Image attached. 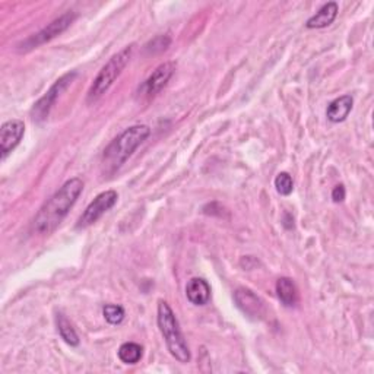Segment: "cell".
<instances>
[{"instance_id": "30bf717a", "label": "cell", "mask_w": 374, "mask_h": 374, "mask_svg": "<svg viewBox=\"0 0 374 374\" xmlns=\"http://www.w3.org/2000/svg\"><path fill=\"white\" fill-rule=\"evenodd\" d=\"M174 72H175V63L174 62H164L163 65H160L151 73V76L145 81L142 89L149 96L156 95L158 92H161L163 88L168 84V81L173 77Z\"/></svg>"}, {"instance_id": "2e32d148", "label": "cell", "mask_w": 374, "mask_h": 374, "mask_svg": "<svg viewBox=\"0 0 374 374\" xmlns=\"http://www.w3.org/2000/svg\"><path fill=\"white\" fill-rule=\"evenodd\" d=\"M144 356V348L136 342H125L120 345L119 351H117V357L125 364H137L141 361Z\"/></svg>"}, {"instance_id": "e0dca14e", "label": "cell", "mask_w": 374, "mask_h": 374, "mask_svg": "<svg viewBox=\"0 0 374 374\" xmlns=\"http://www.w3.org/2000/svg\"><path fill=\"white\" fill-rule=\"evenodd\" d=\"M103 314H104V319L110 323V325H120L125 320V308L122 306H117V304H107L103 308Z\"/></svg>"}, {"instance_id": "ffe728a7", "label": "cell", "mask_w": 374, "mask_h": 374, "mask_svg": "<svg viewBox=\"0 0 374 374\" xmlns=\"http://www.w3.org/2000/svg\"><path fill=\"white\" fill-rule=\"evenodd\" d=\"M345 196H347V192H345V187L342 185H338V186L333 187V190H332V201L335 204L344 202Z\"/></svg>"}, {"instance_id": "5bb4252c", "label": "cell", "mask_w": 374, "mask_h": 374, "mask_svg": "<svg viewBox=\"0 0 374 374\" xmlns=\"http://www.w3.org/2000/svg\"><path fill=\"white\" fill-rule=\"evenodd\" d=\"M277 294L280 301L285 307H294L299 303L297 285H295V282L288 277H282L277 281Z\"/></svg>"}, {"instance_id": "3957f363", "label": "cell", "mask_w": 374, "mask_h": 374, "mask_svg": "<svg viewBox=\"0 0 374 374\" xmlns=\"http://www.w3.org/2000/svg\"><path fill=\"white\" fill-rule=\"evenodd\" d=\"M156 323H158L160 332L171 356L179 363L183 364L189 363L192 359L189 345L183 337L179 320L175 318V313L173 311L170 304L164 300L158 301V308H156Z\"/></svg>"}, {"instance_id": "9c48e42d", "label": "cell", "mask_w": 374, "mask_h": 374, "mask_svg": "<svg viewBox=\"0 0 374 374\" xmlns=\"http://www.w3.org/2000/svg\"><path fill=\"white\" fill-rule=\"evenodd\" d=\"M25 133V125L23 120H9L0 127V154L2 161L8 158V155L23 141Z\"/></svg>"}, {"instance_id": "7c38bea8", "label": "cell", "mask_w": 374, "mask_h": 374, "mask_svg": "<svg viewBox=\"0 0 374 374\" xmlns=\"http://www.w3.org/2000/svg\"><path fill=\"white\" fill-rule=\"evenodd\" d=\"M338 4L337 2H328L325 4L316 13L307 19L306 27L308 30H320L329 27L338 16Z\"/></svg>"}, {"instance_id": "8992f818", "label": "cell", "mask_w": 374, "mask_h": 374, "mask_svg": "<svg viewBox=\"0 0 374 374\" xmlns=\"http://www.w3.org/2000/svg\"><path fill=\"white\" fill-rule=\"evenodd\" d=\"M76 19V13L69 11L66 13H63L62 16L56 18L53 23H50L47 27H44L42 31H38L37 34L31 35L30 38H27V40L19 44V47H21V50L27 51V50H32V49H37L46 43H50L51 40H54L56 37H58L61 34H63Z\"/></svg>"}, {"instance_id": "ba28073f", "label": "cell", "mask_w": 374, "mask_h": 374, "mask_svg": "<svg viewBox=\"0 0 374 374\" xmlns=\"http://www.w3.org/2000/svg\"><path fill=\"white\" fill-rule=\"evenodd\" d=\"M234 301L237 307L246 314L251 320H262L266 316V306L265 301L254 294L251 289L240 287L234 291Z\"/></svg>"}, {"instance_id": "7a4b0ae2", "label": "cell", "mask_w": 374, "mask_h": 374, "mask_svg": "<svg viewBox=\"0 0 374 374\" xmlns=\"http://www.w3.org/2000/svg\"><path fill=\"white\" fill-rule=\"evenodd\" d=\"M149 135V126L135 125L114 137L103 152L104 171L113 174L116 170H119L130 158L132 154L148 139Z\"/></svg>"}, {"instance_id": "8fae6325", "label": "cell", "mask_w": 374, "mask_h": 374, "mask_svg": "<svg viewBox=\"0 0 374 374\" xmlns=\"http://www.w3.org/2000/svg\"><path fill=\"white\" fill-rule=\"evenodd\" d=\"M186 297L194 306H205L211 300V285L204 278H192L186 285Z\"/></svg>"}, {"instance_id": "5b68a950", "label": "cell", "mask_w": 374, "mask_h": 374, "mask_svg": "<svg viewBox=\"0 0 374 374\" xmlns=\"http://www.w3.org/2000/svg\"><path fill=\"white\" fill-rule=\"evenodd\" d=\"M76 76H77V72H75V70L65 73L63 76L58 77V80L50 87V89L34 104V107L31 110V117L35 123H42L47 119L51 108L56 104V101L73 84V81L76 80Z\"/></svg>"}, {"instance_id": "4fadbf2b", "label": "cell", "mask_w": 374, "mask_h": 374, "mask_svg": "<svg viewBox=\"0 0 374 374\" xmlns=\"http://www.w3.org/2000/svg\"><path fill=\"white\" fill-rule=\"evenodd\" d=\"M354 106V100L351 95H342L339 98H335L332 103H329L326 110L328 120L332 123H341L349 116Z\"/></svg>"}, {"instance_id": "52a82bcc", "label": "cell", "mask_w": 374, "mask_h": 374, "mask_svg": "<svg viewBox=\"0 0 374 374\" xmlns=\"http://www.w3.org/2000/svg\"><path fill=\"white\" fill-rule=\"evenodd\" d=\"M117 199H119V194H117L116 190H106L100 194H96L94 201L87 206V209L81 215L80 221L76 224V228H88L89 225L95 224L106 212H108L117 204Z\"/></svg>"}, {"instance_id": "d6986e66", "label": "cell", "mask_w": 374, "mask_h": 374, "mask_svg": "<svg viewBox=\"0 0 374 374\" xmlns=\"http://www.w3.org/2000/svg\"><path fill=\"white\" fill-rule=\"evenodd\" d=\"M171 40H170V37L167 35H161V37H156L154 38V40L147 44V50H151V53H161L164 50H167V47L170 46Z\"/></svg>"}, {"instance_id": "277c9868", "label": "cell", "mask_w": 374, "mask_h": 374, "mask_svg": "<svg viewBox=\"0 0 374 374\" xmlns=\"http://www.w3.org/2000/svg\"><path fill=\"white\" fill-rule=\"evenodd\" d=\"M135 50V44L126 46L122 49L119 53H116L110 61L101 68V70L98 72L95 76V80L92 81L88 95H87V103L92 104L95 101L100 100V98L113 87L117 77L122 75L125 68L129 65L132 54Z\"/></svg>"}, {"instance_id": "9a60e30c", "label": "cell", "mask_w": 374, "mask_h": 374, "mask_svg": "<svg viewBox=\"0 0 374 374\" xmlns=\"http://www.w3.org/2000/svg\"><path fill=\"white\" fill-rule=\"evenodd\" d=\"M56 326H57V332L61 335V338L70 347H77L80 345V337H77V333L73 328V325L70 323V320L65 316L63 313H57L56 314Z\"/></svg>"}, {"instance_id": "ac0fdd59", "label": "cell", "mask_w": 374, "mask_h": 374, "mask_svg": "<svg viewBox=\"0 0 374 374\" xmlns=\"http://www.w3.org/2000/svg\"><path fill=\"white\" fill-rule=\"evenodd\" d=\"M275 187H277V192L281 196H289L294 190V182L292 177L288 173H280L275 179Z\"/></svg>"}, {"instance_id": "6da1fadb", "label": "cell", "mask_w": 374, "mask_h": 374, "mask_svg": "<svg viewBox=\"0 0 374 374\" xmlns=\"http://www.w3.org/2000/svg\"><path fill=\"white\" fill-rule=\"evenodd\" d=\"M82 190L84 182L80 177H73V179L68 180L37 212L32 221V231L40 235H49L56 231L76 201L80 199Z\"/></svg>"}]
</instances>
